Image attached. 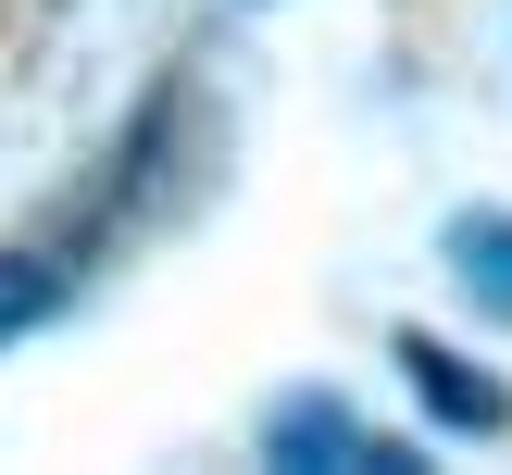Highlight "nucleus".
Masks as SVG:
<instances>
[{"mask_svg":"<svg viewBox=\"0 0 512 475\" xmlns=\"http://www.w3.org/2000/svg\"><path fill=\"white\" fill-rule=\"evenodd\" d=\"M263 450L300 463V475H425V450H413V438H375L338 388H288V400L263 413Z\"/></svg>","mask_w":512,"mask_h":475,"instance_id":"f257e3e1","label":"nucleus"},{"mask_svg":"<svg viewBox=\"0 0 512 475\" xmlns=\"http://www.w3.org/2000/svg\"><path fill=\"white\" fill-rule=\"evenodd\" d=\"M388 363L413 375L425 425H450V438H500V425H512V388H500L488 363H463L450 338H425V325H400V338H388Z\"/></svg>","mask_w":512,"mask_h":475,"instance_id":"f03ea898","label":"nucleus"},{"mask_svg":"<svg viewBox=\"0 0 512 475\" xmlns=\"http://www.w3.org/2000/svg\"><path fill=\"white\" fill-rule=\"evenodd\" d=\"M438 263H450V288H463L488 325H512V213H450Z\"/></svg>","mask_w":512,"mask_h":475,"instance_id":"7ed1b4c3","label":"nucleus"},{"mask_svg":"<svg viewBox=\"0 0 512 475\" xmlns=\"http://www.w3.org/2000/svg\"><path fill=\"white\" fill-rule=\"evenodd\" d=\"M50 313H63V263H50V250H0V350L38 338Z\"/></svg>","mask_w":512,"mask_h":475,"instance_id":"20e7f679","label":"nucleus"}]
</instances>
